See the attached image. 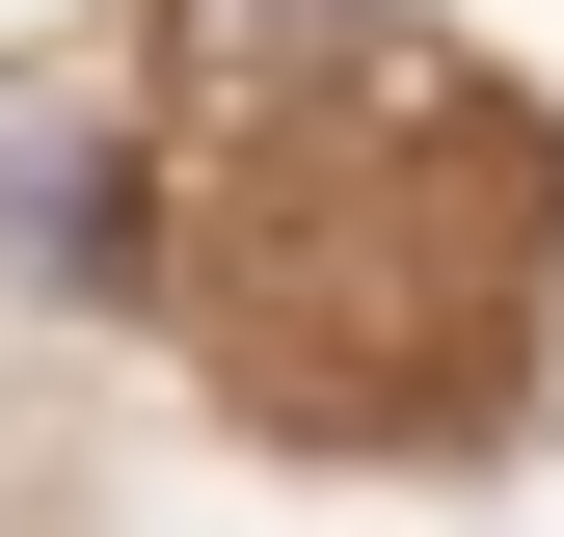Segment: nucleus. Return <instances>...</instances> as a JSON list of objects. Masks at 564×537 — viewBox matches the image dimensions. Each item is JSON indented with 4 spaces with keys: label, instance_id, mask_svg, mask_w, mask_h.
<instances>
[{
    "label": "nucleus",
    "instance_id": "obj_1",
    "mask_svg": "<svg viewBox=\"0 0 564 537\" xmlns=\"http://www.w3.org/2000/svg\"><path fill=\"white\" fill-rule=\"evenodd\" d=\"M0 242L108 296V268H134V162H108V134H28V162H0Z\"/></svg>",
    "mask_w": 564,
    "mask_h": 537
}]
</instances>
